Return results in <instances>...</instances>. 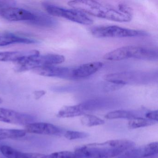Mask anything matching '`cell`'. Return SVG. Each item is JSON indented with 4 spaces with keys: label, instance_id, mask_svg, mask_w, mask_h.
Instances as JSON below:
<instances>
[{
    "label": "cell",
    "instance_id": "1",
    "mask_svg": "<svg viewBox=\"0 0 158 158\" xmlns=\"http://www.w3.org/2000/svg\"><path fill=\"white\" fill-rule=\"evenodd\" d=\"M68 4L85 14L102 19L120 23L132 20L131 9L124 4L119 5L118 9L94 1H73L69 2Z\"/></svg>",
    "mask_w": 158,
    "mask_h": 158
},
{
    "label": "cell",
    "instance_id": "2",
    "mask_svg": "<svg viewBox=\"0 0 158 158\" xmlns=\"http://www.w3.org/2000/svg\"><path fill=\"white\" fill-rule=\"evenodd\" d=\"M135 142L128 139H113L77 147L74 152L80 158H112L135 148Z\"/></svg>",
    "mask_w": 158,
    "mask_h": 158
},
{
    "label": "cell",
    "instance_id": "3",
    "mask_svg": "<svg viewBox=\"0 0 158 158\" xmlns=\"http://www.w3.org/2000/svg\"><path fill=\"white\" fill-rule=\"evenodd\" d=\"M103 58L110 61L122 60L130 58L155 61L158 59V51L152 48L130 45L110 52L104 55Z\"/></svg>",
    "mask_w": 158,
    "mask_h": 158
},
{
    "label": "cell",
    "instance_id": "4",
    "mask_svg": "<svg viewBox=\"0 0 158 158\" xmlns=\"http://www.w3.org/2000/svg\"><path fill=\"white\" fill-rule=\"evenodd\" d=\"M154 74L144 71H131L105 75L103 78L109 83L120 85H141L150 83L154 79Z\"/></svg>",
    "mask_w": 158,
    "mask_h": 158
},
{
    "label": "cell",
    "instance_id": "5",
    "mask_svg": "<svg viewBox=\"0 0 158 158\" xmlns=\"http://www.w3.org/2000/svg\"><path fill=\"white\" fill-rule=\"evenodd\" d=\"M65 61L64 56L59 54H48L34 55L17 63L15 70L18 72L35 70L48 66H53Z\"/></svg>",
    "mask_w": 158,
    "mask_h": 158
},
{
    "label": "cell",
    "instance_id": "6",
    "mask_svg": "<svg viewBox=\"0 0 158 158\" xmlns=\"http://www.w3.org/2000/svg\"><path fill=\"white\" fill-rule=\"evenodd\" d=\"M42 5L48 13L52 16L62 17L85 25H89L93 23V21L91 18L78 10L65 9L48 2H43Z\"/></svg>",
    "mask_w": 158,
    "mask_h": 158
},
{
    "label": "cell",
    "instance_id": "7",
    "mask_svg": "<svg viewBox=\"0 0 158 158\" xmlns=\"http://www.w3.org/2000/svg\"><path fill=\"white\" fill-rule=\"evenodd\" d=\"M90 32L94 36L101 38L133 37L148 35L144 31L123 28L117 26L95 27L90 29Z\"/></svg>",
    "mask_w": 158,
    "mask_h": 158
},
{
    "label": "cell",
    "instance_id": "8",
    "mask_svg": "<svg viewBox=\"0 0 158 158\" xmlns=\"http://www.w3.org/2000/svg\"><path fill=\"white\" fill-rule=\"evenodd\" d=\"M35 119V117L31 114L0 108V122L26 126L30 123H34Z\"/></svg>",
    "mask_w": 158,
    "mask_h": 158
},
{
    "label": "cell",
    "instance_id": "9",
    "mask_svg": "<svg viewBox=\"0 0 158 158\" xmlns=\"http://www.w3.org/2000/svg\"><path fill=\"white\" fill-rule=\"evenodd\" d=\"M0 16L10 22L27 21L28 23L35 17L33 12L14 7L0 8Z\"/></svg>",
    "mask_w": 158,
    "mask_h": 158
},
{
    "label": "cell",
    "instance_id": "10",
    "mask_svg": "<svg viewBox=\"0 0 158 158\" xmlns=\"http://www.w3.org/2000/svg\"><path fill=\"white\" fill-rule=\"evenodd\" d=\"M27 133L48 135H59L62 131L52 124L46 123H32L25 126Z\"/></svg>",
    "mask_w": 158,
    "mask_h": 158
},
{
    "label": "cell",
    "instance_id": "11",
    "mask_svg": "<svg viewBox=\"0 0 158 158\" xmlns=\"http://www.w3.org/2000/svg\"><path fill=\"white\" fill-rule=\"evenodd\" d=\"M73 68L48 66L34 70L36 73L48 77H59L66 79H73Z\"/></svg>",
    "mask_w": 158,
    "mask_h": 158
},
{
    "label": "cell",
    "instance_id": "12",
    "mask_svg": "<svg viewBox=\"0 0 158 158\" xmlns=\"http://www.w3.org/2000/svg\"><path fill=\"white\" fill-rule=\"evenodd\" d=\"M103 63L101 62H93L85 64L75 68H73V79L88 77L99 71L103 67Z\"/></svg>",
    "mask_w": 158,
    "mask_h": 158
},
{
    "label": "cell",
    "instance_id": "13",
    "mask_svg": "<svg viewBox=\"0 0 158 158\" xmlns=\"http://www.w3.org/2000/svg\"><path fill=\"white\" fill-rule=\"evenodd\" d=\"M158 143L152 142L137 148H133L127 152L125 157L127 158H143L156 155L158 153Z\"/></svg>",
    "mask_w": 158,
    "mask_h": 158
},
{
    "label": "cell",
    "instance_id": "14",
    "mask_svg": "<svg viewBox=\"0 0 158 158\" xmlns=\"http://www.w3.org/2000/svg\"><path fill=\"white\" fill-rule=\"evenodd\" d=\"M38 41L33 39L19 36L9 32L0 33V47L15 44H36Z\"/></svg>",
    "mask_w": 158,
    "mask_h": 158
},
{
    "label": "cell",
    "instance_id": "15",
    "mask_svg": "<svg viewBox=\"0 0 158 158\" xmlns=\"http://www.w3.org/2000/svg\"><path fill=\"white\" fill-rule=\"evenodd\" d=\"M89 109L88 102L73 106L63 107L58 112L57 116L60 118H71L81 116L85 114V111Z\"/></svg>",
    "mask_w": 158,
    "mask_h": 158
},
{
    "label": "cell",
    "instance_id": "16",
    "mask_svg": "<svg viewBox=\"0 0 158 158\" xmlns=\"http://www.w3.org/2000/svg\"><path fill=\"white\" fill-rule=\"evenodd\" d=\"M39 54L40 52L37 50L0 52V61L14 62L17 63L25 59Z\"/></svg>",
    "mask_w": 158,
    "mask_h": 158
},
{
    "label": "cell",
    "instance_id": "17",
    "mask_svg": "<svg viewBox=\"0 0 158 158\" xmlns=\"http://www.w3.org/2000/svg\"><path fill=\"white\" fill-rule=\"evenodd\" d=\"M35 14L34 20L28 22L30 24L43 27H52L56 26L58 22L54 18L40 11H33Z\"/></svg>",
    "mask_w": 158,
    "mask_h": 158
},
{
    "label": "cell",
    "instance_id": "18",
    "mask_svg": "<svg viewBox=\"0 0 158 158\" xmlns=\"http://www.w3.org/2000/svg\"><path fill=\"white\" fill-rule=\"evenodd\" d=\"M30 158H80L74 152L64 151L53 152L50 154H44L38 153H28Z\"/></svg>",
    "mask_w": 158,
    "mask_h": 158
},
{
    "label": "cell",
    "instance_id": "19",
    "mask_svg": "<svg viewBox=\"0 0 158 158\" xmlns=\"http://www.w3.org/2000/svg\"><path fill=\"white\" fill-rule=\"evenodd\" d=\"M26 133L25 130L23 129L0 128V140L20 138L25 136Z\"/></svg>",
    "mask_w": 158,
    "mask_h": 158
},
{
    "label": "cell",
    "instance_id": "20",
    "mask_svg": "<svg viewBox=\"0 0 158 158\" xmlns=\"http://www.w3.org/2000/svg\"><path fill=\"white\" fill-rule=\"evenodd\" d=\"M0 152L7 158H30L28 153L21 152L6 145L0 147Z\"/></svg>",
    "mask_w": 158,
    "mask_h": 158
},
{
    "label": "cell",
    "instance_id": "21",
    "mask_svg": "<svg viewBox=\"0 0 158 158\" xmlns=\"http://www.w3.org/2000/svg\"><path fill=\"white\" fill-rule=\"evenodd\" d=\"M136 117L135 114L132 111L125 110H117L108 113L105 115L107 119H130Z\"/></svg>",
    "mask_w": 158,
    "mask_h": 158
},
{
    "label": "cell",
    "instance_id": "22",
    "mask_svg": "<svg viewBox=\"0 0 158 158\" xmlns=\"http://www.w3.org/2000/svg\"><path fill=\"white\" fill-rule=\"evenodd\" d=\"M155 123V122L148 120L147 118L136 117L129 120L128 123V127L130 129H136L149 126Z\"/></svg>",
    "mask_w": 158,
    "mask_h": 158
},
{
    "label": "cell",
    "instance_id": "23",
    "mask_svg": "<svg viewBox=\"0 0 158 158\" xmlns=\"http://www.w3.org/2000/svg\"><path fill=\"white\" fill-rule=\"evenodd\" d=\"M81 123L83 125L90 127L101 125L105 122L102 119L95 115L85 114L81 118Z\"/></svg>",
    "mask_w": 158,
    "mask_h": 158
},
{
    "label": "cell",
    "instance_id": "24",
    "mask_svg": "<svg viewBox=\"0 0 158 158\" xmlns=\"http://www.w3.org/2000/svg\"><path fill=\"white\" fill-rule=\"evenodd\" d=\"M89 136V134L85 132L71 131V130L66 131L64 134V137L69 140L86 138Z\"/></svg>",
    "mask_w": 158,
    "mask_h": 158
},
{
    "label": "cell",
    "instance_id": "25",
    "mask_svg": "<svg viewBox=\"0 0 158 158\" xmlns=\"http://www.w3.org/2000/svg\"><path fill=\"white\" fill-rule=\"evenodd\" d=\"M146 118L154 122L158 121V111L157 110H156L151 111L145 114Z\"/></svg>",
    "mask_w": 158,
    "mask_h": 158
},
{
    "label": "cell",
    "instance_id": "26",
    "mask_svg": "<svg viewBox=\"0 0 158 158\" xmlns=\"http://www.w3.org/2000/svg\"><path fill=\"white\" fill-rule=\"evenodd\" d=\"M15 4L16 2L13 1H0V8L14 7Z\"/></svg>",
    "mask_w": 158,
    "mask_h": 158
},
{
    "label": "cell",
    "instance_id": "27",
    "mask_svg": "<svg viewBox=\"0 0 158 158\" xmlns=\"http://www.w3.org/2000/svg\"><path fill=\"white\" fill-rule=\"evenodd\" d=\"M110 83L111 84L110 85H108V86L106 88V90L109 91L116 90L117 89L121 88L123 87L120 85H116L113 83Z\"/></svg>",
    "mask_w": 158,
    "mask_h": 158
},
{
    "label": "cell",
    "instance_id": "28",
    "mask_svg": "<svg viewBox=\"0 0 158 158\" xmlns=\"http://www.w3.org/2000/svg\"><path fill=\"white\" fill-rule=\"evenodd\" d=\"M46 94V92L43 90H40V91H36L35 92L34 94L37 99L39 98H41L42 96H44Z\"/></svg>",
    "mask_w": 158,
    "mask_h": 158
},
{
    "label": "cell",
    "instance_id": "29",
    "mask_svg": "<svg viewBox=\"0 0 158 158\" xmlns=\"http://www.w3.org/2000/svg\"><path fill=\"white\" fill-rule=\"evenodd\" d=\"M2 102H3V101H2V99L0 98V104L2 103Z\"/></svg>",
    "mask_w": 158,
    "mask_h": 158
}]
</instances>
